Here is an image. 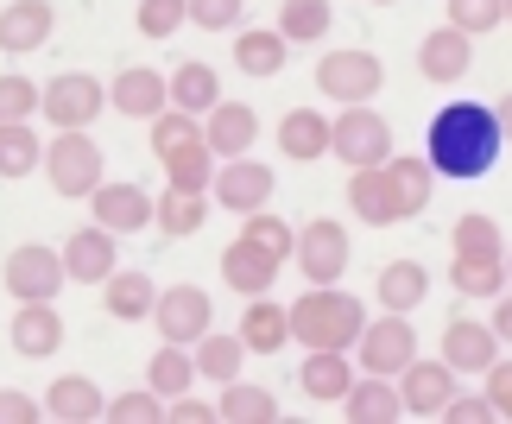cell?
I'll list each match as a JSON object with an SVG mask.
<instances>
[{"mask_svg":"<svg viewBox=\"0 0 512 424\" xmlns=\"http://www.w3.org/2000/svg\"><path fill=\"white\" fill-rule=\"evenodd\" d=\"M373 7H392V0H373Z\"/></svg>","mask_w":512,"mask_h":424,"instance_id":"6f0895ef","label":"cell"},{"mask_svg":"<svg viewBox=\"0 0 512 424\" xmlns=\"http://www.w3.org/2000/svg\"><path fill=\"white\" fill-rule=\"evenodd\" d=\"M494 336L512 342V298H494Z\"/></svg>","mask_w":512,"mask_h":424,"instance_id":"db71d44e","label":"cell"},{"mask_svg":"<svg viewBox=\"0 0 512 424\" xmlns=\"http://www.w3.org/2000/svg\"><path fill=\"white\" fill-rule=\"evenodd\" d=\"M102 412H108V399L89 374H64L45 387V418H57V424H95Z\"/></svg>","mask_w":512,"mask_h":424,"instance_id":"ffe728a7","label":"cell"},{"mask_svg":"<svg viewBox=\"0 0 512 424\" xmlns=\"http://www.w3.org/2000/svg\"><path fill=\"white\" fill-rule=\"evenodd\" d=\"M443 418L449 424H494V399H487V393H449Z\"/></svg>","mask_w":512,"mask_h":424,"instance_id":"681fc988","label":"cell"},{"mask_svg":"<svg viewBox=\"0 0 512 424\" xmlns=\"http://www.w3.org/2000/svg\"><path fill=\"white\" fill-rule=\"evenodd\" d=\"M348 209H354V216H361L367 228L399 222V203H392L386 165H361V171H348Z\"/></svg>","mask_w":512,"mask_h":424,"instance_id":"4316f807","label":"cell"},{"mask_svg":"<svg viewBox=\"0 0 512 424\" xmlns=\"http://www.w3.org/2000/svg\"><path fill=\"white\" fill-rule=\"evenodd\" d=\"M500 19H506V0H449V26H462L468 38L494 32Z\"/></svg>","mask_w":512,"mask_h":424,"instance_id":"bcb514c9","label":"cell"},{"mask_svg":"<svg viewBox=\"0 0 512 424\" xmlns=\"http://www.w3.org/2000/svg\"><path fill=\"white\" fill-rule=\"evenodd\" d=\"M449 241H456V254H500V247H506V241H500V222L481 216V209H475V216H462Z\"/></svg>","mask_w":512,"mask_h":424,"instance_id":"f6af8a7d","label":"cell"},{"mask_svg":"<svg viewBox=\"0 0 512 424\" xmlns=\"http://www.w3.org/2000/svg\"><path fill=\"white\" fill-rule=\"evenodd\" d=\"M449 393H456V368L449 361H418L399 374V399H405V418H443Z\"/></svg>","mask_w":512,"mask_h":424,"instance_id":"4fadbf2b","label":"cell"},{"mask_svg":"<svg viewBox=\"0 0 512 424\" xmlns=\"http://www.w3.org/2000/svg\"><path fill=\"white\" fill-rule=\"evenodd\" d=\"M506 285H512V254H506Z\"/></svg>","mask_w":512,"mask_h":424,"instance_id":"9f6ffc18","label":"cell"},{"mask_svg":"<svg viewBox=\"0 0 512 424\" xmlns=\"http://www.w3.org/2000/svg\"><path fill=\"white\" fill-rule=\"evenodd\" d=\"M241 13H247V0H190V26H203V32H234Z\"/></svg>","mask_w":512,"mask_h":424,"instance_id":"c3c4849f","label":"cell"},{"mask_svg":"<svg viewBox=\"0 0 512 424\" xmlns=\"http://www.w3.org/2000/svg\"><path fill=\"white\" fill-rule=\"evenodd\" d=\"M241 241H253L260 254H272L279 266H285L291 254H298V228H291V222H279L272 209H253V216H247V228H241Z\"/></svg>","mask_w":512,"mask_h":424,"instance_id":"60d3db41","label":"cell"},{"mask_svg":"<svg viewBox=\"0 0 512 424\" xmlns=\"http://www.w3.org/2000/svg\"><path fill=\"white\" fill-rule=\"evenodd\" d=\"M449 285L462 298H500L506 292V254H456L449 260Z\"/></svg>","mask_w":512,"mask_h":424,"instance_id":"d6a6232c","label":"cell"},{"mask_svg":"<svg viewBox=\"0 0 512 424\" xmlns=\"http://www.w3.org/2000/svg\"><path fill=\"white\" fill-rule=\"evenodd\" d=\"M386 184H392V203H399V222L424 216L430 197H437V171H430V159H399V152H392V159H386Z\"/></svg>","mask_w":512,"mask_h":424,"instance_id":"d4e9b609","label":"cell"},{"mask_svg":"<svg viewBox=\"0 0 512 424\" xmlns=\"http://www.w3.org/2000/svg\"><path fill=\"white\" fill-rule=\"evenodd\" d=\"M7 336H13V349L26 355V361H45V355L64 349V317H57L51 304H19Z\"/></svg>","mask_w":512,"mask_h":424,"instance_id":"cb8c5ba5","label":"cell"},{"mask_svg":"<svg viewBox=\"0 0 512 424\" xmlns=\"http://www.w3.org/2000/svg\"><path fill=\"white\" fill-rule=\"evenodd\" d=\"M165 418H171V424H209L215 406H203V399H184V393H177L171 406H165Z\"/></svg>","mask_w":512,"mask_h":424,"instance_id":"f5cc1de1","label":"cell"},{"mask_svg":"<svg viewBox=\"0 0 512 424\" xmlns=\"http://www.w3.org/2000/svg\"><path fill=\"white\" fill-rule=\"evenodd\" d=\"M152 323H159V336L165 342H190L196 336H209L215 330V304L203 285H171V292H159V304H152Z\"/></svg>","mask_w":512,"mask_h":424,"instance_id":"30bf717a","label":"cell"},{"mask_svg":"<svg viewBox=\"0 0 512 424\" xmlns=\"http://www.w3.org/2000/svg\"><path fill=\"white\" fill-rule=\"evenodd\" d=\"M285 57H291V45H285V32L279 26H247L241 38H234V64H241L247 76H279L285 70Z\"/></svg>","mask_w":512,"mask_h":424,"instance_id":"e575fe53","label":"cell"},{"mask_svg":"<svg viewBox=\"0 0 512 424\" xmlns=\"http://www.w3.org/2000/svg\"><path fill=\"white\" fill-rule=\"evenodd\" d=\"M102 304H108V317H121V323H146L152 304H159V285L146 273H133V266H114L102 279Z\"/></svg>","mask_w":512,"mask_h":424,"instance_id":"484cf974","label":"cell"},{"mask_svg":"<svg viewBox=\"0 0 512 424\" xmlns=\"http://www.w3.org/2000/svg\"><path fill=\"white\" fill-rule=\"evenodd\" d=\"M373 298L386 304V311H418V304L430 298V273L418 260H392V266H380V285H373Z\"/></svg>","mask_w":512,"mask_h":424,"instance_id":"f1b7e54d","label":"cell"},{"mask_svg":"<svg viewBox=\"0 0 512 424\" xmlns=\"http://www.w3.org/2000/svg\"><path fill=\"white\" fill-rule=\"evenodd\" d=\"M291 260H298V273L310 285H342V273H348V228L329 222V216L304 222L298 228V254Z\"/></svg>","mask_w":512,"mask_h":424,"instance_id":"9c48e42d","label":"cell"},{"mask_svg":"<svg viewBox=\"0 0 512 424\" xmlns=\"http://www.w3.org/2000/svg\"><path fill=\"white\" fill-rule=\"evenodd\" d=\"M468 64H475V38H468L462 26H437V32L418 45V70L430 76V83H443V89L462 83Z\"/></svg>","mask_w":512,"mask_h":424,"instance_id":"e0dca14e","label":"cell"},{"mask_svg":"<svg viewBox=\"0 0 512 424\" xmlns=\"http://www.w3.org/2000/svg\"><path fill=\"white\" fill-rule=\"evenodd\" d=\"M140 38H152V45H165V38L190 19V0H140Z\"/></svg>","mask_w":512,"mask_h":424,"instance_id":"b9f144b4","label":"cell"},{"mask_svg":"<svg viewBox=\"0 0 512 424\" xmlns=\"http://www.w3.org/2000/svg\"><path fill=\"white\" fill-rule=\"evenodd\" d=\"M481 380H487V399H494V418H512V361H494Z\"/></svg>","mask_w":512,"mask_h":424,"instance_id":"f907efd6","label":"cell"},{"mask_svg":"<svg viewBox=\"0 0 512 424\" xmlns=\"http://www.w3.org/2000/svg\"><path fill=\"white\" fill-rule=\"evenodd\" d=\"M329 152H336L348 171L386 165V159H392V127H386V114L367 108V102H348L336 121H329Z\"/></svg>","mask_w":512,"mask_h":424,"instance_id":"3957f363","label":"cell"},{"mask_svg":"<svg viewBox=\"0 0 512 424\" xmlns=\"http://www.w3.org/2000/svg\"><path fill=\"white\" fill-rule=\"evenodd\" d=\"M190 140H203V127H196V114L184 108H165V114H152V152H177V146H190Z\"/></svg>","mask_w":512,"mask_h":424,"instance_id":"7bdbcfd3","label":"cell"},{"mask_svg":"<svg viewBox=\"0 0 512 424\" xmlns=\"http://www.w3.org/2000/svg\"><path fill=\"white\" fill-rule=\"evenodd\" d=\"M342 418L348 424H399L405 399H399V387H392L386 374H367V380H354V387L342 393Z\"/></svg>","mask_w":512,"mask_h":424,"instance_id":"44dd1931","label":"cell"},{"mask_svg":"<svg viewBox=\"0 0 512 424\" xmlns=\"http://www.w3.org/2000/svg\"><path fill=\"white\" fill-rule=\"evenodd\" d=\"M272 165H260V159H228L222 171H215V184H209V197L222 203V209H234V216H253V209H266V197H272Z\"/></svg>","mask_w":512,"mask_h":424,"instance_id":"8fae6325","label":"cell"},{"mask_svg":"<svg viewBox=\"0 0 512 424\" xmlns=\"http://www.w3.org/2000/svg\"><path fill=\"white\" fill-rule=\"evenodd\" d=\"M121 235L114 228H102V222H89V228H76V235L64 241V273L76 279V285H102L114 266H121V247H114Z\"/></svg>","mask_w":512,"mask_h":424,"instance_id":"7c38bea8","label":"cell"},{"mask_svg":"<svg viewBox=\"0 0 512 424\" xmlns=\"http://www.w3.org/2000/svg\"><path fill=\"white\" fill-rule=\"evenodd\" d=\"M209 222V190H165L159 203H152V228H165L171 241H184V235H196V228Z\"/></svg>","mask_w":512,"mask_h":424,"instance_id":"f546056e","label":"cell"},{"mask_svg":"<svg viewBox=\"0 0 512 424\" xmlns=\"http://www.w3.org/2000/svg\"><path fill=\"white\" fill-rule=\"evenodd\" d=\"M279 146H285V159H298V165L323 159V152H329V114H317V108H291L285 121H279Z\"/></svg>","mask_w":512,"mask_h":424,"instance_id":"1f68e13d","label":"cell"},{"mask_svg":"<svg viewBox=\"0 0 512 424\" xmlns=\"http://www.w3.org/2000/svg\"><path fill=\"white\" fill-rule=\"evenodd\" d=\"M361 368L367 374H386V380H399L411 368V355H418V330H411V317L405 311H386V317H373L367 330H361Z\"/></svg>","mask_w":512,"mask_h":424,"instance_id":"8992f818","label":"cell"},{"mask_svg":"<svg viewBox=\"0 0 512 424\" xmlns=\"http://www.w3.org/2000/svg\"><path fill=\"white\" fill-rule=\"evenodd\" d=\"M45 165V140L32 133V121H0V178H32Z\"/></svg>","mask_w":512,"mask_h":424,"instance_id":"d590c367","label":"cell"},{"mask_svg":"<svg viewBox=\"0 0 512 424\" xmlns=\"http://www.w3.org/2000/svg\"><path fill=\"white\" fill-rule=\"evenodd\" d=\"M38 102H45V83H32V76H0V121H32Z\"/></svg>","mask_w":512,"mask_h":424,"instance_id":"ee69618b","label":"cell"},{"mask_svg":"<svg viewBox=\"0 0 512 424\" xmlns=\"http://www.w3.org/2000/svg\"><path fill=\"white\" fill-rule=\"evenodd\" d=\"M500 146H506V133H500L487 102H449V108L430 114V133H424V159L449 184L487 178L500 165Z\"/></svg>","mask_w":512,"mask_h":424,"instance_id":"6da1fadb","label":"cell"},{"mask_svg":"<svg viewBox=\"0 0 512 424\" xmlns=\"http://www.w3.org/2000/svg\"><path fill=\"white\" fill-rule=\"evenodd\" d=\"M329 26H336V7H329V0H285L279 7L285 45H317V38H329Z\"/></svg>","mask_w":512,"mask_h":424,"instance_id":"8d00e7d4","label":"cell"},{"mask_svg":"<svg viewBox=\"0 0 512 424\" xmlns=\"http://www.w3.org/2000/svg\"><path fill=\"white\" fill-rule=\"evenodd\" d=\"M190 380H196V355L184 349V342H165V349L152 355V368H146V387L159 393V399L190 393Z\"/></svg>","mask_w":512,"mask_h":424,"instance_id":"f35d334b","label":"cell"},{"mask_svg":"<svg viewBox=\"0 0 512 424\" xmlns=\"http://www.w3.org/2000/svg\"><path fill=\"white\" fill-rule=\"evenodd\" d=\"M203 140L215 159H241V152L260 140V114H253L247 102H215L209 121H203Z\"/></svg>","mask_w":512,"mask_h":424,"instance_id":"ac0fdd59","label":"cell"},{"mask_svg":"<svg viewBox=\"0 0 512 424\" xmlns=\"http://www.w3.org/2000/svg\"><path fill=\"white\" fill-rule=\"evenodd\" d=\"M222 279H228V292H241V298H266L272 279H279V260L260 254L253 241H228L222 247Z\"/></svg>","mask_w":512,"mask_h":424,"instance_id":"7402d4cb","label":"cell"},{"mask_svg":"<svg viewBox=\"0 0 512 424\" xmlns=\"http://www.w3.org/2000/svg\"><path fill=\"white\" fill-rule=\"evenodd\" d=\"M215 418H228V424H272V418H279V399H272L266 387L228 380L222 399H215Z\"/></svg>","mask_w":512,"mask_h":424,"instance_id":"74e56055","label":"cell"},{"mask_svg":"<svg viewBox=\"0 0 512 424\" xmlns=\"http://www.w3.org/2000/svg\"><path fill=\"white\" fill-rule=\"evenodd\" d=\"M38 418H45V406H38V399L0 387V424H38Z\"/></svg>","mask_w":512,"mask_h":424,"instance_id":"816d5d0a","label":"cell"},{"mask_svg":"<svg viewBox=\"0 0 512 424\" xmlns=\"http://www.w3.org/2000/svg\"><path fill=\"white\" fill-rule=\"evenodd\" d=\"M45 178H51L57 197H83L89 203V190L102 184V146L89 140V127H64L45 146Z\"/></svg>","mask_w":512,"mask_h":424,"instance_id":"277c9868","label":"cell"},{"mask_svg":"<svg viewBox=\"0 0 512 424\" xmlns=\"http://www.w3.org/2000/svg\"><path fill=\"white\" fill-rule=\"evenodd\" d=\"M367 330V304L348 298L342 285H310L291 304V342L298 349H354Z\"/></svg>","mask_w":512,"mask_h":424,"instance_id":"7a4b0ae2","label":"cell"},{"mask_svg":"<svg viewBox=\"0 0 512 424\" xmlns=\"http://www.w3.org/2000/svg\"><path fill=\"white\" fill-rule=\"evenodd\" d=\"M165 178L177 184V190H209L215 184V152H209V140H190V146H177V152H165Z\"/></svg>","mask_w":512,"mask_h":424,"instance_id":"ab89813d","label":"cell"},{"mask_svg":"<svg viewBox=\"0 0 512 424\" xmlns=\"http://www.w3.org/2000/svg\"><path fill=\"white\" fill-rule=\"evenodd\" d=\"M494 121H500V133H506V140H512V89H506L500 102H494Z\"/></svg>","mask_w":512,"mask_h":424,"instance_id":"11a10c76","label":"cell"},{"mask_svg":"<svg viewBox=\"0 0 512 424\" xmlns=\"http://www.w3.org/2000/svg\"><path fill=\"white\" fill-rule=\"evenodd\" d=\"M247 342V355H279L285 342H291V311L285 304H272V292L266 298H247V311H241V330H234Z\"/></svg>","mask_w":512,"mask_h":424,"instance_id":"603a6c76","label":"cell"},{"mask_svg":"<svg viewBox=\"0 0 512 424\" xmlns=\"http://www.w3.org/2000/svg\"><path fill=\"white\" fill-rule=\"evenodd\" d=\"M102 108H108V89L95 83L89 70H64V76H51V83H45V102H38V114H45L57 133H64V127H89Z\"/></svg>","mask_w":512,"mask_h":424,"instance_id":"ba28073f","label":"cell"},{"mask_svg":"<svg viewBox=\"0 0 512 424\" xmlns=\"http://www.w3.org/2000/svg\"><path fill=\"white\" fill-rule=\"evenodd\" d=\"M190 355H196V374H203V380H215V387H228V380H241L247 342H241V336H222V330H209V336H196V342H190Z\"/></svg>","mask_w":512,"mask_h":424,"instance_id":"836d02e7","label":"cell"},{"mask_svg":"<svg viewBox=\"0 0 512 424\" xmlns=\"http://www.w3.org/2000/svg\"><path fill=\"white\" fill-rule=\"evenodd\" d=\"M152 203L159 197H146L140 184H95L89 190V209H95V222L114 228V235H140V228H152Z\"/></svg>","mask_w":512,"mask_h":424,"instance_id":"9a60e30c","label":"cell"},{"mask_svg":"<svg viewBox=\"0 0 512 424\" xmlns=\"http://www.w3.org/2000/svg\"><path fill=\"white\" fill-rule=\"evenodd\" d=\"M506 19H512V0H506Z\"/></svg>","mask_w":512,"mask_h":424,"instance_id":"680465c9","label":"cell"},{"mask_svg":"<svg viewBox=\"0 0 512 424\" xmlns=\"http://www.w3.org/2000/svg\"><path fill=\"white\" fill-rule=\"evenodd\" d=\"M108 102H114V114H127V121H152V114L171 108V76L133 64V70H121L108 83Z\"/></svg>","mask_w":512,"mask_h":424,"instance_id":"2e32d148","label":"cell"},{"mask_svg":"<svg viewBox=\"0 0 512 424\" xmlns=\"http://www.w3.org/2000/svg\"><path fill=\"white\" fill-rule=\"evenodd\" d=\"M215 102H222V76H215V64L190 57V64H177V70H171V108H184V114H209Z\"/></svg>","mask_w":512,"mask_h":424,"instance_id":"4dcf8cb0","label":"cell"},{"mask_svg":"<svg viewBox=\"0 0 512 424\" xmlns=\"http://www.w3.org/2000/svg\"><path fill=\"white\" fill-rule=\"evenodd\" d=\"M298 387L310 399H329V406H342V393L354 387V368H348V349H310L304 368H298Z\"/></svg>","mask_w":512,"mask_h":424,"instance_id":"83f0119b","label":"cell"},{"mask_svg":"<svg viewBox=\"0 0 512 424\" xmlns=\"http://www.w3.org/2000/svg\"><path fill=\"white\" fill-rule=\"evenodd\" d=\"M7 292L19 298V304H51L57 292H64V254L57 247H45V241H26V247H13L7 254Z\"/></svg>","mask_w":512,"mask_h":424,"instance_id":"5b68a950","label":"cell"},{"mask_svg":"<svg viewBox=\"0 0 512 424\" xmlns=\"http://www.w3.org/2000/svg\"><path fill=\"white\" fill-rule=\"evenodd\" d=\"M108 424H159L165 418V399L159 393H121V399H108V412H102Z\"/></svg>","mask_w":512,"mask_h":424,"instance_id":"7dc6e473","label":"cell"},{"mask_svg":"<svg viewBox=\"0 0 512 424\" xmlns=\"http://www.w3.org/2000/svg\"><path fill=\"white\" fill-rule=\"evenodd\" d=\"M51 26H57V13H51V0H13V7H0V51H38V45H51Z\"/></svg>","mask_w":512,"mask_h":424,"instance_id":"d6986e66","label":"cell"},{"mask_svg":"<svg viewBox=\"0 0 512 424\" xmlns=\"http://www.w3.org/2000/svg\"><path fill=\"white\" fill-rule=\"evenodd\" d=\"M380 83H386V64L373 51H329L323 64H317V89L329 95V102H373V95H380Z\"/></svg>","mask_w":512,"mask_h":424,"instance_id":"52a82bcc","label":"cell"},{"mask_svg":"<svg viewBox=\"0 0 512 424\" xmlns=\"http://www.w3.org/2000/svg\"><path fill=\"white\" fill-rule=\"evenodd\" d=\"M443 361L456 374H487L500 361V336L494 323H475V317H449L443 323Z\"/></svg>","mask_w":512,"mask_h":424,"instance_id":"5bb4252c","label":"cell"}]
</instances>
